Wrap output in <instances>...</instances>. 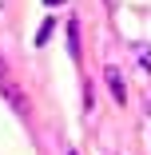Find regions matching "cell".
Returning a JSON list of instances; mask_svg holds the SVG:
<instances>
[{
    "label": "cell",
    "mask_w": 151,
    "mask_h": 155,
    "mask_svg": "<svg viewBox=\"0 0 151 155\" xmlns=\"http://www.w3.org/2000/svg\"><path fill=\"white\" fill-rule=\"evenodd\" d=\"M103 80H107V91H111L115 107H123V104H127V80H123V72H119L115 64H107V68H103Z\"/></svg>",
    "instance_id": "obj_1"
},
{
    "label": "cell",
    "mask_w": 151,
    "mask_h": 155,
    "mask_svg": "<svg viewBox=\"0 0 151 155\" xmlns=\"http://www.w3.org/2000/svg\"><path fill=\"white\" fill-rule=\"evenodd\" d=\"M0 91H4V100L12 104V111H20V115L28 111V100H24V91H20L16 84H8V80H4V84H0Z\"/></svg>",
    "instance_id": "obj_2"
},
{
    "label": "cell",
    "mask_w": 151,
    "mask_h": 155,
    "mask_svg": "<svg viewBox=\"0 0 151 155\" xmlns=\"http://www.w3.org/2000/svg\"><path fill=\"white\" fill-rule=\"evenodd\" d=\"M64 32H68V56H72V60H80V20H68Z\"/></svg>",
    "instance_id": "obj_3"
},
{
    "label": "cell",
    "mask_w": 151,
    "mask_h": 155,
    "mask_svg": "<svg viewBox=\"0 0 151 155\" xmlns=\"http://www.w3.org/2000/svg\"><path fill=\"white\" fill-rule=\"evenodd\" d=\"M131 52H135V68L151 76V44H135Z\"/></svg>",
    "instance_id": "obj_4"
},
{
    "label": "cell",
    "mask_w": 151,
    "mask_h": 155,
    "mask_svg": "<svg viewBox=\"0 0 151 155\" xmlns=\"http://www.w3.org/2000/svg\"><path fill=\"white\" fill-rule=\"evenodd\" d=\"M52 32H56V24H52V20H44V24H40V32H36V44L44 48V44L52 40Z\"/></svg>",
    "instance_id": "obj_5"
},
{
    "label": "cell",
    "mask_w": 151,
    "mask_h": 155,
    "mask_svg": "<svg viewBox=\"0 0 151 155\" xmlns=\"http://www.w3.org/2000/svg\"><path fill=\"white\" fill-rule=\"evenodd\" d=\"M96 107V96H92V84H84V111Z\"/></svg>",
    "instance_id": "obj_6"
},
{
    "label": "cell",
    "mask_w": 151,
    "mask_h": 155,
    "mask_svg": "<svg viewBox=\"0 0 151 155\" xmlns=\"http://www.w3.org/2000/svg\"><path fill=\"white\" fill-rule=\"evenodd\" d=\"M8 80V64H4V56H0V84Z\"/></svg>",
    "instance_id": "obj_7"
},
{
    "label": "cell",
    "mask_w": 151,
    "mask_h": 155,
    "mask_svg": "<svg viewBox=\"0 0 151 155\" xmlns=\"http://www.w3.org/2000/svg\"><path fill=\"white\" fill-rule=\"evenodd\" d=\"M143 111L151 115V87H147V96H143Z\"/></svg>",
    "instance_id": "obj_8"
},
{
    "label": "cell",
    "mask_w": 151,
    "mask_h": 155,
    "mask_svg": "<svg viewBox=\"0 0 151 155\" xmlns=\"http://www.w3.org/2000/svg\"><path fill=\"white\" fill-rule=\"evenodd\" d=\"M44 4H48V8H56V4H68V0H44Z\"/></svg>",
    "instance_id": "obj_9"
},
{
    "label": "cell",
    "mask_w": 151,
    "mask_h": 155,
    "mask_svg": "<svg viewBox=\"0 0 151 155\" xmlns=\"http://www.w3.org/2000/svg\"><path fill=\"white\" fill-rule=\"evenodd\" d=\"M68 155H76V151H68Z\"/></svg>",
    "instance_id": "obj_10"
}]
</instances>
